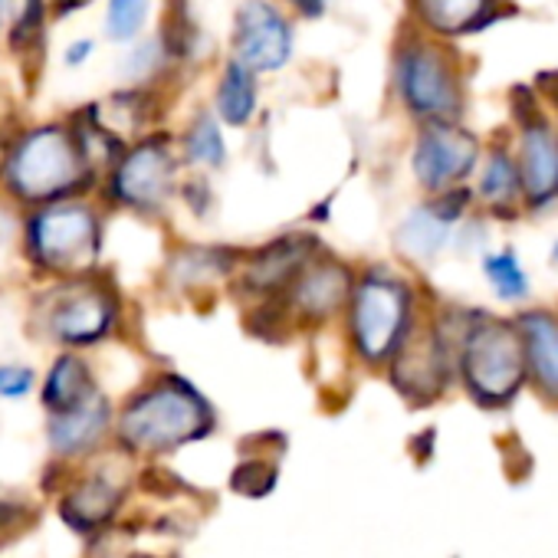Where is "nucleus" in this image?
I'll use <instances>...</instances> for the list:
<instances>
[{
    "mask_svg": "<svg viewBox=\"0 0 558 558\" xmlns=\"http://www.w3.org/2000/svg\"><path fill=\"white\" fill-rule=\"evenodd\" d=\"M0 181L14 201H21L24 207H37L63 197H83L86 191H93L96 174L83 161L70 125L44 122L24 129L4 145Z\"/></svg>",
    "mask_w": 558,
    "mask_h": 558,
    "instance_id": "f257e3e1",
    "label": "nucleus"
},
{
    "mask_svg": "<svg viewBox=\"0 0 558 558\" xmlns=\"http://www.w3.org/2000/svg\"><path fill=\"white\" fill-rule=\"evenodd\" d=\"M102 214L83 197H63L31 207L24 220L27 263L50 279L93 272L102 253Z\"/></svg>",
    "mask_w": 558,
    "mask_h": 558,
    "instance_id": "f03ea898",
    "label": "nucleus"
},
{
    "mask_svg": "<svg viewBox=\"0 0 558 558\" xmlns=\"http://www.w3.org/2000/svg\"><path fill=\"white\" fill-rule=\"evenodd\" d=\"M40 323L47 336L63 349H89L116 336L122 323V296L99 269L57 279V287L40 300Z\"/></svg>",
    "mask_w": 558,
    "mask_h": 558,
    "instance_id": "7ed1b4c3",
    "label": "nucleus"
},
{
    "mask_svg": "<svg viewBox=\"0 0 558 558\" xmlns=\"http://www.w3.org/2000/svg\"><path fill=\"white\" fill-rule=\"evenodd\" d=\"M214 427L207 401L181 378L168 375L135 395L122 411V437L138 450H171Z\"/></svg>",
    "mask_w": 558,
    "mask_h": 558,
    "instance_id": "20e7f679",
    "label": "nucleus"
},
{
    "mask_svg": "<svg viewBox=\"0 0 558 558\" xmlns=\"http://www.w3.org/2000/svg\"><path fill=\"white\" fill-rule=\"evenodd\" d=\"M411 306L414 293L395 272L368 269L355 276L352 296L345 303L349 336L355 352L368 365H381L398 352V345L411 332Z\"/></svg>",
    "mask_w": 558,
    "mask_h": 558,
    "instance_id": "39448f33",
    "label": "nucleus"
},
{
    "mask_svg": "<svg viewBox=\"0 0 558 558\" xmlns=\"http://www.w3.org/2000/svg\"><path fill=\"white\" fill-rule=\"evenodd\" d=\"M181 148L168 132L138 135L122 158L106 171L102 197L112 207L158 217L168 201L178 194V171H181Z\"/></svg>",
    "mask_w": 558,
    "mask_h": 558,
    "instance_id": "423d86ee",
    "label": "nucleus"
},
{
    "mask_svg": "<svg viewBox=\"0 0 558 558\" xmlns=\"http://www.w3.org/2000/svg\"><path fill=\"white\" fill-rule=\"evenodd\" d=\"M460 368L470 395L480 404H509L525 381V355L515 323L476 319L463 336Z\"/></svg>",
    "mask_w": 558,
    "mask_h": 558,
    "instance_id": "0eeeda50",
    "label": "nucleus"
},
{
    "mask_svg": "<svg viewBox=\"0 0 558 558\" xmlns=\"http://www.w3.org/2000/svg\"><path fill=\"white\" fill-rule=\"evenodd\" d=\"M395 83L408 106L424 122H453L463 106L460 80L450 57L434 44H408L395 63Z\"/></svg>",
    "mask_w": 558,
    "mask_h": 558,
    "instance_id": "6e6552de",
    "label": "nucleus"
},
{
    "mask_svg": "<svg viewBox=\"0 0 558 558\" xmlns=\"http://www.w3.org/2000/svg\"><path fill=\"white\" fill-rule=\"evenodd\" d=\"M319 250H323V243L313 233H283V236H272L269 243L243 253L233 276H230L236 300H243L250 310L279 303V296L287 293V287L296 279V272Z\"/></svg>",
    "mask_w": 558,
    "mask_h": 558,
    "instance_id": "1a4fd4ad",
    "label": "nucleus"
},
{
    "mask_svg": "<svg viewBox=\"0 0 558 558\" xmlns=\"http://www.w3.org/2000/svg\"><path fill=\"white\" fill-rule=\"evenodd\" d=\"M355 287V272L349 269V263L329 256V253H316L287 287V293L279 296V303H272L287 323H303V326H323L329 319H336Z\"/></svg>",
    "mask_w": 558,
    "mask_h": 558,
    "instance_id": "9d476101",
    "label": "nucleus"
},
{
    "mask_svg": "<svg viewBox=\"0 0 558 558\" xmlns=\"http://www.w3.org/2000/svg\"><path fill=\"white\" fill-rule=\"evenodd\" d=\"M296 34L293 21L269 0H243L233 14L230 50L233 60L246 63L253 73H276L293 60Z\"/></svg>",
    "mask_w": 558,
    "mask_h": 558,
    "instance_id": "9b49d317",
    "label": "nucleus"
},
{
    "mask_svg": "<svg viewBox=\"0 0 558 558\" xmlns=\"http://www.w3.org/2000/svg\"><path fill=\"white\" fill-rule=\"evenodd\" d=\"M480 145L470 132L457 129L453 122H427L414 145V178L427 191H447L457 187L476 165Z\"/></svg>",
    "mask_w": 558,
    "mask_h": 558,
    "instance_id": "f8f14e48",
    "label": "nucleus"
},
{
    "mask_svg": "<svg viewBox=\"0 0 558 558\" xmlns=\"http://www.w3.org/2000/svg\"><path fill=\"white\" fill-rule=\"evenodd\" d=\"M395 359V385L414 401H434L447 385V345L434 329L408 332L398 345Z\"/></svg>",
    "mask_w": 558,
    "mask_h": 558,
    "instance_id": "ddd939ff",
    "label": "nucleus"
},
{
    "mask_svg": "<svg viewBox=\"0 0 558 558\" xmlns=\"http://www.w3.org/2000/svg\"><path fill=\"white\" fill-rule=\"evenodd\" d=\"M519 184L532 207L558 197V138L542 119L522 122Z\"/></svg>",
    "mask_w": 558,
    "mask_h": 558,
    "instance_id": "4468645a",
    "label": "nucleus"
},
{
    "mask_svg": "<svg viewBox=\"0 0 558 558\" xmlns=\"http://www.w3.org/2000/svg\"><path fill=\"white\" fill-rule=\"evenodd\" d=\"M522 336L525 372L551 401H558V323L548 313H525L515 323Z\"/></svg>",
    "mask_w": 558,
    "mask_h": 558,
    "instance_id": "2eb2a0df",
    "label": "nucleus"
},
{
    "mask_svg": "<svg viewBox=\"0 0 558 558\" xmlns=\"http://www.w3.org/2000/svg\"><path fill=\"white\" fill-rule=\"evenodd\" d=\"M243 253L233 246H178L174 256L168 259V276L181 290H197V287H214L220 279H230Z\"/></svg>",
    "mask_w": 558,
    "mask_h": 558,
    "instance_id": "dca6fc26",
    "label": "nucleus"
},
{
    "mask_svg": "<svg viewBox=\"0 0 558 558\" xmlns=\"http://www.w3.org/2000/svg\"><path fill=\"white\" fill-rule=\"evenodd\" d=\"M109 401L93 391L89 398H83L76 408L63 411V414H53V424H50V437H53V447L63 450V453H80V450H89L93 444L102 440V434L109 430Z\"/></svg>",
    "mask_w": 558,
    "mask_h": 558,
    "instance_id": "f3484780",
    "label": "nucleus"
},
{
    "mask_svg": "<svg viewBox=\"0 0 558 558\" xmlns=\"http://www.w3.org/2000/svg\"><path fill=\"white\" fill-rule=\"evenodd\" d=\"M259 109V86H256V73L240 63V60H227L220 76H217V89H214V116L223 125L233 129H246L256 119Z\"/></svg>",
    "mask_w": 558,
    "mask_h": 558,
    "instance_id": "a211bd4d",
    "label": "nucleus"
},
{
    "mask_svg": "<svg viewBox=\"0 0 558 558\" xmlns=\"http://www.w3.org/2000/svg\"><path fill=\"white\" fill-rule=\"evenodd\" d=\"M66 125H70V132L76 138V148H80V155H83V161L89 165L93 174L109 171L122 158V151L129 148V142L106 122L99 106H86V109L73 112L66 119Z\"/></svg>",
    "mask_w": 558,
    "mask_h": 558,
    "instance_id": "6ab92c4d",
    "label": "nucleus"
},
{
    "mask_svg": "<svg viewBox=\"0 0 558 558\" xmlns=\"http://www.w3.org/2000/svg\"><path fill=\"white\" fill-rule=\"evenodd\" d=\"M411 11L430 34L457 37L493 21V0H411Z\"/></svg>",
    "mask_w": 558,
    "mask_h": 558,
    "instance_id": "aec40b11",
    "label": "nucleus"
},
{
    "mask_svg": "<svg viewBox=\"0 0 558 558\" xmlns=\"http://www.w3.org/2000/svg\"><path fill=\"white\" fill-rule=\"evenodd\" d=\"M93 391H96V388H93L89 365H86L80 355L63 352V355L53 362V368H50V375H47V381H44V404H47L53 414H63V411L76 408L83 398H89Z\"/></svg>",
    "mask_w": 558,
    "mask_h": 558,
    "instance_id": "412c9836",
    "label": "nucleus"
},
{
    "mask_svg": "<svg viewBox=\"0 0 558 558\" xmlns=\"http://www.w3.org/2000/svg\"><path fill=\"white\" fill-rule=\"evenodd\" d=\"M181 161L197 168H223L227 165V138L220 119L210 109H201L181 135Z\"/></svg>",
    "mask_w": 558,
    "mask_h": 558,
    "instance_id": "4be33fe9",
    "label": "nucleus"
},
{
    "mask_svg": "<svg viewBox=\"0 0 558 558\" xmlns=\"http://www.w3.org/2000/svg\"><path fill=\"white\" fill-rule=\"evenodd\" d=\"M447 230H450V223L440 220V217L434 214V207L427 204V207H417V210L398 227V246H401V253L411 256V259H430V256H437V250L444 246Z\"/></svg>",
    "mask_w": 558,
    "mask_h": 558,
    "instance_id": "5701e85b",
    "label": "nucleus"
},
{
    "mask_svg": "<svg viewBox=\"0 0 558 558\" xmlns=\"http://www.w3.org/2000/svg\"><path fill=\"white\" fill-rule=\"evenodd\" d=\"M47 37V0H17L14 21L8 31V50L24 60L44 47Z\"/></svg>",
    "mask_w": 558,
    "mask_h": 558,
    "instance_id": "b1692460",
    "label": "nucleus"
},
{
    "mask_svg": "<svg viewBox=\"0 0 558 558\" xmlns=\"http://www.w3.org/2000/svg\"><path fill=\"white\" fill-rule=\"evenodd\" d=\"M151 21V0H106V37L112 44H135Z\"/></svg>",
    "mask_w": 558,
    "mask_h": 558,
    "instance_id": "393cba45",
    "label": "nucleus"
},
{
    "mask_svg": "<svg viewBox=\"0 0 558 558\" xmlns=\"http://www.w3.org/2000/svg\"><path fill=\"white\" fill-rule=\"evenodd\" d=\"M165 66H168V53H165L161 40L151 37V40H138L135 50H129L122 57L119 76L129 86H151L165 73Z\"/></svg>",
    "mask_w": 558,
    "mask_h": 558,
    "instance_id": "a878e982",
    "label": "nucleus"
},
{
    "mask_svg": "<svg viewBox=\"0 0 558 558\" xmlns=\"http://www.w3.org/2000/svg\"><path fill=\"white\" fill-rule=\"evenodd\" d=\"M519 191V168L506 151H493L486 168H483V181H480V197L489 207H506Z\"/></svg>",
    "mask_w": 558,
    "mask_h": 558,
    "instance_id": "bb28decb",
    "label": "nucleus"
},
{
    "mask_svg": "<svg viewBox=\"0 0 558 558\" xmlns=\"http://www.w3.org/2000/svg\"><path fill=\"white\" fill-rule=\"evenodd\" d=\"M483 272H486V279L496 287V293L502 300H522L529 293V279H525V272H522V266H519V259L512 253L486 256Z\"/></svg>",
    "mask_w": 558,
    "mask_h": 558,
    "instance_id": "cd10ccee",
    "label": "nucleus"
},
{
    "mask_svg": "<svg viewBox=\"0 0 558 558\" xmlns=\"http://www.w3.org/2000/svg\"><path fill=\"white\" fill-rule=\"evenodd\" d=\"M34 388V372L24 365H0V398H24Z\"/></svg>",
    "mask_w": 558,
    "mask_h": 558,
    "instance_id": "c85d7f7f",
    "label": "nucleus"
},
{
    "mask_svg": "<svg viewBox=\"0 0 558 558\" xmlns=\"http://www.w3.org/2000/svg\"><path fill=\"white\" fill-rule=\"evenodd\" d=\"M181 187V197L191 204V210L197 214V217H207V207H210V187H207V181H201V178H194V181H187V184H178Z\"/></svg>",
    "mask_w": 558,
    "mask_h": 558,
    "instance_id": "c756f323",
    "label": "nucleus"
},
{
    "mask_svg": "<svg viewBox=\"0 0 558 558\" xmlns=\"http://www.w3.org/2000/svg\"><path fill=\"white\" fill-rule=\"evenodd\" d=\"M283 4H287L293 14H300L303 21H319V17H326V11H329V0H283Z\"/></svg>",
    "mask_w": 558,
    "mask_h": 558,
    "instance_id": "7c9ffc66",
    "label": "nucleus"
},
{
    "mask_svg": "<svg viewBox=\"0 0 558 558\" xmlns=\"http://www.w3.org/2000/svg\"><path fill=\"white\" fill-rule=\"evenodd\" d=\"M93 50H96V44H93V40H76V44H70V47H66V53H63V63H66L70 70H76V66L89 63Z\"/></svg>",
    "mask_w": 558,
    "mask_h": 558,
    "instance_id": "2f4dec72",
    "label": "nucleus"
},
{
    "mask_svg": "<svg viewBox=\"0 0 558 558\" xmlns=\"http://www.w3.org/2000/svg\"><path fill=\"white\" fill-rule=\"evenodd\" d=\"M4 14H8V0H0V24H4Z\"/></svg>",
    "mask_w": 558,
    "mask_h": 558,
    "instance_id": "473e14b6",
    "label": "nucleus"
},
{
    "mask_svg": "<svg viewBox=\"0 0 558 558\" xmlns=\"http://www.w3.org/2000/svg\"><path fill=\"white\" fill-rule=\"evenodd\" d=\"M551 259H555V263H558V243H555V253H551Z\"/></svg>",
    "mask_w": 558,
    "mask_h": 558,
    "instance_id": "72a5a7b5",
    "label": "nucleus"
}]
</instances>
